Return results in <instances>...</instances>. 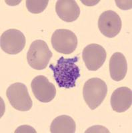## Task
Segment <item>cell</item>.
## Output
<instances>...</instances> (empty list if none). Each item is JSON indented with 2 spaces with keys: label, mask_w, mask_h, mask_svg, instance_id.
Listing matches in <instances>:
<instances>
[{
  "label": "cell",
  "mask_w": 132,
  "mask_h": 133,
  "mask_svg": "<svg viewBox=\"0 0 132 133\" xmlns=\"http://www.w3.org/2000/svg\"><path fill=\"white\" fill-rule=\"evenodd\" d=\"M78 57L59 58L55 65H50L49 69L53 73V77L59 87L71 89L76 86V81L80 77V71L76 63Z\"/></svg>",
  "instance_id": "obj_1"
},
{
  "label": "cell",
  "mask_w": 132,
  "mask_h": 133,
  "mask_svg": "<svg viewBox=\"0 0 132 133\" xmlns=\"http://www.w3.org/2000/svg\"><path fill=\"white\" fill-rule=\"evenodd\" d=\"M107 93L106 83L99 78H91L84 84L83 96L86 104L91 110L97 109L103 103Z\"/></svg>",
  "instance_id": "obj_2"
},
{
  "label": "cell",
  "mask_w": 132,
  "mask_h": 133,
  "mask_svg": "<svg viewBox=\"0 0 132 133\" xmlns=\"http://www.w3.org/2000/svg\"><path fill=\"white\" fill-rule=\"evenodd\" d=\"M52 55V52L46 42L37 39L30 45L27 53V61L32 68L43 70L47 67Z\"/></svg>",
  "instance_id": "obj_3"
},
{
  "label": "cell",
  "mask_w": 132,
  "mask_h": 133,
  "mask_svg": "<svg viewBox=\"0 0 132 133\" xmlns=\"http://www.w3.org/2000/svg\"><path fill=\"white\" fill-rule=\"evenodd\" d=\"M6 95L13 108L20 111H28L33 106V101L27 88L23 83H15L8 88Z\"/></svg>",
  "instance_id": "obj_4"
},
{
  "label": "cell",
  "mask_w": 132,
  "mask_h": 133,
  "mask_svg": "<svg viewBox=\"0 0 132 133\" xmlns=\"http://www.w3.org/2000/svg\"><path fill=\"white\" fill-rule=\"evenodd\" d=\"M52 45L58 53L70 55L77 48L78 38L73 31L69 29H57L52 36Z\"/></svg>",
  "instance_id": "obj_5"
},
{
  "label": "cell",
  "mask_w": 132,
  "mask_h": 133,
  "mask_svg": "<svg viewBox=\"0 0 132 133\" xmlns=\"http://www.w3.org/2000/svg\"><path fill=\"white\" fill-rule=\"evenodd\" d=\"M26 43V37L18 29H8L1 35V48L2 51L8 54H18L25 48Z\"/></svg>",
  "instance_id": "obj_6"
},
{
  "label": "cell",
  "mask_w": 132,
  "mask_h": 133,
  "mask_svg": "<svg viewBox=\"0 0 132 133\" xmlns=\"http://www.w3.org/2000/svg\"><path fill=\"white\" fill-rule=\"evenodd\" d=\"M122 20L120 15L114 11H105L99 17V29L104 36L108 38L117 36L122 29Z\"/></svg>",
  "instance_id": "obj_7"
},
{
  "label": "cell",
  "mask_w": 132,
  "mask_h": 133,
  "mask_svg": "<svg viewBox=\"0 0 132 133\" xmlns=\"http://www.w3.org/2000/svg\"><path fill=\"white\" fill-rule=\"evenodd\" d=\"M32 91L35 98L41 103H49L56 95V89L46 77L38 75L34 77L31 83Z\"/></svg>",
  "instance_id": "obj_8"
},
{
  "label": "cell",
  "mask_w": 132,
  "mask_h": 133,
  "mask_svg": "<svg viewBox=\"0 0 132 133\" xmlns=\"http://www.w3.org/2000/svg\"><path fill=\"white\" fill-rule=\"evenodd\" d=\"M105 49L100 45L91 43L83 50L82 57L88 70L96 71L103 66L106 59Z\"/></svg>",
  "instance_id": "obj_9"
},
{
  "label": "cell",
  "mask_w": 132,
  "mask_h": 133,
  "mask_svg": "<svg viewBox=\"0 0 132 133\" xmlns=\"http://www.w3.org/2000/svg\"><path fill=\"white\" fill-rule=\"evenodd\" d=\"M110 103L113 110L117 112H123L131 107V90L126 87L117 88L111 95Z\"/></svg>",
  "instance_id": "obj_10"
},
{
  "label": "cell",
  "mask_w": 132,
  "mask_h": 133,
  "mask_svg": "<svg viewBox=\"0 0 132 133\" xmlns=\"http://www.w3.org/2000/svg\"><path fill=\"white\" fill-rule=\"evenodd\" d=\"M55 11L59 17L65 22H73L80 15V8L76 1L59 0L55 5Z\"/></svg>",
  "instance_id": "obj_11"
},
{
  "label": "cell",
  "mask_w": 132,
  "mask_h": 133,
  "mask_svg": "<svg viewBox=\"0 0 132 133\" xmlns=\"http://www.w3.org/2000/svg\"><path fill=\"white\" fill-rule=\"evenodd\" d=\"M127 71L128 63L125 57L120 52L114 53L109 60V73L111 79L115 81L123 80Z\"/></svg>",
  "instance_id": "obj_12"
},
{
  "label": "cell",
  "mask_w": 132,
  "mask_h": 133,
  "mask_svg": "<svg viewBox=\"0 0 132 133\" xmlns=\"http://www.w3.org/2000/svg\"><path fill=\"white\" fill-rule=\"evenodd\" d=\"M76 124L74 120L67 115H61L52 121L50 126L52 133H74Z\"/></svg>",
  "instance_id": "obj_13"
},
{
  "label": "cell",
  "mask_w": 132,
  "mask_h": 133,
  "mask_svg": "<svg viewBox=\"0 0 132 133\" xmlns=\"http://www.w3.org/2000/svg\"><path fill=\"white\" fill-rule=\"evenodd\" d=\"M26 8L29 12L38 14L43 12L48 5V0H27Z\"/></svg>",
  "instance_id": "obj_14"
},
{
  "label": "cell",
  "mask_w": 132,
  "mask_h": 133,
  "mask_svg": "<svg viewBox=\"0 0 132 133\" xmlns=\"http://www.w3.org/2000/svg\"><path fill=\"white\" fill-rule=\"evenodd\" d=\"M115 3L118 8L121 9L126 10V9H131L132 8V2L131 1H118L116 0Z\"/></svg>",
  "instance_id": "obj_15"
},
{
  "label": "cell",
  "mask_w": 132,
  "mask_h": 133,
  "mask_svg": "<svg viewBox=\"0 0 132 133\" xmlns=\"http://www.w3.org/2000/svg\"><path fill=\"white\" fill-rule=\"evenodd\" d=\"M109 132V130L102 126H94V127H90V129L85 131V132Z\"/></svg>",
  "instance_id": "obj_16"
},
{
  "label": "cell",
  "mask_w": 132,
  "mask_h": 133,
  "mask_svg": "<svg viewBox=\"0 0 132 133\" xmlns=\"http://www.w3.org/2000/svg\"><path fill=\"white\" fill-rule=\"evenodd\" d=\"M15 132H36V130L28 125H23L16 129Z\"/></svg>",
  "instance_id": "obj_17"
},
{
  "label": "cell",
  "mask_w": 132,
  "mask_h": 133,
  "mask_svg": "<svg viewBox=\"0 0 132 133\" xmlns=\"http://www.w3.org/2000/svg\"><path fill=\"white\" fill-rule=\"evenodd\" d=\"M81 2L84 3L85 5H89V6H91V5H94L98 3L99 1H81Z\"/></svg>",
  "instance_id": "obj_18"
}]
</instances>
